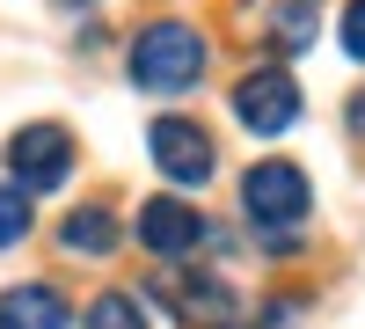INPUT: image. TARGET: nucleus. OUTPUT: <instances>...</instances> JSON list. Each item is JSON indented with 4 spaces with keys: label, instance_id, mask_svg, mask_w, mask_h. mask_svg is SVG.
<instances>
[{
    "label": "nucleus",
    "instance_id": "1",
    "mask_svg": "<svg viewBox=\"0 0 365 329\" xmlns=\"http://www.w3.org/2000/svg\"><path fill=\"white\" fill-rule=\"evenodd\" d=\"M132 81L146 96H182L205 81V37L190 22H146L132 37Z\"/></svg>",
    "mask_w": 365,
    "mask_h": 329
},
{
    "label": "nucleus",
    "instance_id": "2",
    "mask_svg": "<svg viewBox=\"0 0 365 329\" xmlns=\"http://www.w3.org/2000/svg\"><path fill=\"white\" fill-rule=\"evenodd\" d=\"M241 213L263 227V242H292L307 227V213H314V191H307V176L292 161H256L241 176Z\"/></svg>",
    "mask_w": 365,
    "mask_h": 329
},
{
    "label": "nucleus",
    "instance_id": "3",
    "mask_svg": "<svg viewBox=\"0 0 365 329\" xmlns=\"http://www.w3.org/2000/svg\"><path fill=\"white\" fill-rule=\"evenodd\" d=\"M146 154L168 183H212V168H220V146H212L205 125L190 117H154V132H146Z\"/></svg>",
    "mask_w": 365,
    "mask_h": 329
},
{
    "label": "nucleus",
    "instance_id": "4",
    "mask_svg": "<svg viewBox=\"0 0 365 329\" xmlns=\"http://www.w3.org/2000/svg\"><path fill=\"white\" fill-rule=\"evenodd\" d=\"M234 117H241L256 139L292 132V125H299V88H292V74H285V66H256V74H241V88H234Z\"/></svg>",
    "mask_w": 365,
    "mask_h": 329
},
{
    "label": "nucleus",
    "instance_id": "5",
    "mask_svg": "<svg viewBox=\"0 0 365 329\" xmlns=\"http://www.w3.org/2000/svg\"><path fill=\"white\" fill-rule=\"evenodd\" d=\"M8 168H15V183L37 198V191H58L73 176V132L66 125H22L8 139Z\"/></svg>",
    "mask_w": 365,
    "mask_h": 329
},
{
    "label": "nucleus",
    "instance_id": "6",
    "mask_svg": "<svg viewBox=\"0 0 365 329\" xmlns=\"http://www.w3.org/2000/svg\"><path fill=\"white\" fill-rule=\"evenodd\" d=\"M154 300L175 308V322H190V329H220V322H234V293L212 278V271H190V263H168L161 285H154Z\"/></svg>",
    "mask_w": 365,
    "mask_h": 329
},
{
    "label": "nucleus",
    "instance_id": "7",
    "mask_svg": "<svg viewBox=\"0 0 365 329\" xmlns=\"http://www.w3.org/2000/svg\"><path fill=\"white\" fill-rule=\"evenodd\" d=\"M205 234H212L205 213H197V205H182V198H146V205H139V242L154 249L161 263H182Z\"/></svg>",
    "mask_w": 365,
    "mask_h": 329
},
{
    "label": "nucleus",
    "instance_id": "8",
    "mask_svg": "<svg viewBox=\"0 0 365 329\" xmlns=\"http://www.w3.org/2000/svg\"><path fill=\"white\" fill-rule=\"evenodd\" d=\"M73 308L58 285H8L0 293V329H66Z\"/></svg>",
    "mask_w": 365,
    "mask_h": 329
},
{
    "label": "nucleus",
    "instance_id": "9",
    "mask_svg": "<svg viewBox=\"0 0 365 329\" xmlns=\"http://www.w3.org/2000/svg\"><path fill=\"white\" fill-rule=\"evenodd\" d=\"M58 242H66L73 256H110L117 249V220L103 213V205H73L66 227H58Z\"/></svg>",
    "mask_w": 365,
    "mask_h": 329
},
{
    "label": "nucleus",
    "instance_id": "10",
    "mask_svg": "<svg viewBox=\"0 0 365 329\" xmlns=\"http://www.w3.org/2000/svg\"><path fill=\"white\" fill-rule=\"evenodd\" d=\"M81 329H146V315H139L132 293H103V300L88 308V322H81Z\"/></svg>",
    "mask_w": 365,
    "mask_h": 329
},
{
    "label": "nucleus",
    "instance_id": "11",
    "mask_svg": "<svg viewBox=\"0 0 365 329\" xmlns=\"http://www.w3.org/2000/svg\"><path fill=\"white\" fill-rule=\"evenodd\" d=\"M29 220H37V213H29V191L22 183H0V249H15L29 234Z\"/></svg>",
    "mask_w": 365,
    "mask_h": 329
},
{
    "label": "nucleus",
    "instance_id": "12",
    "mask_svg": "<svg viewBox=\"0 0 365 329\" xmlns=\"http://www.w3.org/2000/svg\"><path fill=\"white\" fill-rule=\"evenodd\" d=\"M270 29H278L285 51H299V44L314 37V0H292V8H278V22H270Z\"/></svg>",
    "mask_w": 365,
    "mask_h": 329
},
{
    "label": "nucleus",
    "instance_id": "13",
    "mask_svg": "<svg viewBox=\"0 0 365 329\" xmlns=\"http://www.w3.org/2000/svg\"><path fill=\"white\" fill-rule=\"evenodd\" d=\"M336 37H344V51H351L358 66H365V0H351V8L336 15Z\"/></svg>",
    "mask_w": 365,
    "mask_h": 329
},
{
    "label": "nucleus",
    "instance_id": "14",
    "mask_svg": "<svg viewBox=\"0 0 365 329\" xmlns=\"http://www.w3.org/2000/svg\"><path fill=\"white\" fill-rule=\"evenodd\" d=\"M344 125H351V132L365 139V88H358V96H351V110H344Z\"/></svg>",
    "mask_w": 365,
    "mask_h": 329
}]
</instances>
